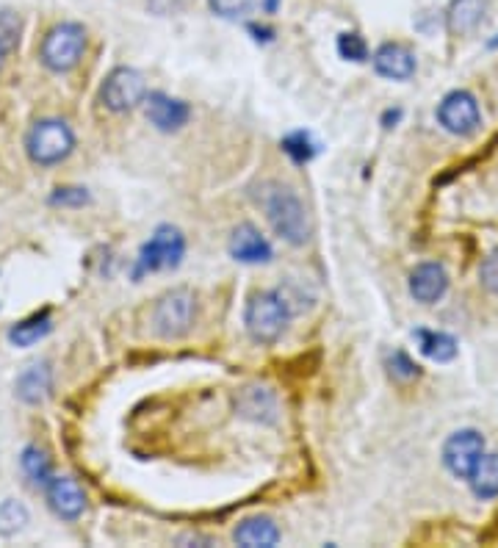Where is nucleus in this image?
I'll return each mask as SVG.
<instances>
[{
	"instance_id": "obj_1",
	"label": "nucleus",
	"mask_w": 498,
	"mask_h": 548,
	"mask_svg": "<svg viewBox=\"0 0 498 548\" xmlns=\"http://www.w3.org/2000/svg\"><path fill=\"white\" fill-rule=\"evenodd\" d=\"M258 194V205L269 219L272 230L291 247H302L310 239V219L305 205L294 191L280 183H266Z\"/></svg>"
},
{
	"instance_id": "obj_2",
	"label": "nucleus",
	"mask_w": 498,
	"mask_h": 548,
	"mask_svg": "<svg viewBox=\"0 0 498 548\" xmlns=\"http://www.w3.org/2000/svg\"><path fill=\"white\" fill-rule=\"evenodd\" d=\"M291 319V310L277 291H261L252 294L244 310V324H247L249 338L255 344H274L280 341Z\"/></svg>"
},
{
	"instance_id": "obj_3",
	"label": "nucleus",
	"mask_w": 498,
	"mask_h": 548,
	"mask_svg": "<svg viewBox=\"0 0 498 548\" xmlns=\"http://www.w3.org/2000/svg\"><path fill=\"white\" fill-rule=\"evenodd\" d=\"M194 322H197V297L189 288H172L155 302L153 330L166 341L189 335Z\"/></svg>"
},
{
	"instance_id": "obj_4",
	"label": "nucleus",
	"mask_w": 498,
	"mask_h": 548,
	"mask_svg": "<svg viewBox=\"0 0 498 548\" xmlns=\"http://www.w3.org/2000/svg\"><path fill=\"white\" fill-rule=\"evenodd\" d=\"M25 150H28V158L34 164L53 167V164H61L75 150V133L70 131L67 122L39 120L25 136Z\"/></svg>"
},
{
	"instance_id": "obj_5",
	"label": "nucleus",
	"mask_w": 498,
	"mask_h": 548,
	"mask_svg": "<svg viewBox=\"0 0 498 548\" xmlns=\"http://www.w3.org/2000/svg\"><path fill=\"white\" fill-rule=\"evenodd\" d=\"M86 50V31L78 23H59L42 39L39 59L50 72H70Z\"/></svg>"
},
{
	"instance_id": "obj_6",
	"label": "nucleus",
	"mask_w": 498,
	"mask_h": 548,
	"mask_svg": "<svg viewBox=\"0 0 498 548\" xmlns=\"http://www.w3.org/2000/svg\"><path fill=\"white\" fill-rule=\"evenodd\" d=\"M186 255V239L178 227L161 225L155 230L150 241L144 244L139 252V263H136V277L147 272H161V269H178L180 261Z\"/></svg>"
},
{
	"instance_id": "obj_7",
	"label": "nucleus",
	"mask_w": 498,
	"mask_h": 548,
	"mask_svg": "<svg viewBox=\"0 0 498 548\" xmlns=\"http://www.w3.org/2000/svg\"><path fill=\"white\" fill-rule=\"evenodd\" d=\"M100 100L114 114L133 111V108L142 106L144 100H147V81H144L142 72L133 70V67H117L103 81Z\"/></svg>"
},
{
	"instance_id": "obj_8",
	"label": "nucleus",
	"mask_w": 498,
	"mask_h": 548,
	"mask_svg": "<svg viewBox=\"0 0 498 548\" xmlns=\"http://www.w3.org/2000/svg\"><path fill=\"white\" fill-rule=\"evenodd\" d=\"M482 457H485V438L476 429H457L443 443V465L457 479H471Z\"/></svg>"
},
{
	"instance_id": "obj_9",
	"label": "nucleus",
	"mask_w": 498,
	"mask_h": 548,
	"mask_svg": "<svg viewBox=\"0 0 498 548\" xmlns=\"http://www.w3.org/2000/svg\"><path fill=\"white\" fill-rule=\"evenodd\" d=\"M438 122L443 125V131H449L451 136H474L482 125V111L479 103L471 92L457 89L440 100L438 106Z\"/></svg>"
},
{
	"instance_id": "obj_10",
	"label": "nucleus",
	"mask_w": 498,
	"mask_h": 548,
	"mask_svg": "<svg viewBox=\"0 0 498 548\" xmlns=\"http://www.w3.org/2000/svg\"><path fill=\"white\" fill-rule=\"evenodd\" d=\"M144 114H147V120L150 125H155L158 131L172 133L180 131L191 117V108L178 100V97H169L164 92H153V95H147L144 100Z\"/></svg>"
},
{
	"instance_id": "obj_11",
	"label": "nucleus",
	"mask_w": 498,
	"mask_h": 548,
	"mask_svg": "<svg viewBox=\"0 0 498 548\" xmlns=\"http://www.w3.org/2000/svg\"><path fill=\"white\" fill-rule=\"evenodd\" d=\"M230 255L236 258L238 263H269L272 261V244L266 241L261 230L255 225H238L233 233H230V244H227Z\"/></svg>"
},
{
	"instance_id": "obj_12",
	"label": "nucleus",
	"mask_w": 498,
	"mask_h": 548,
	"mask_svg": "<svg viewBox=\"0 0 498 548\" xmlns=\"http://www.w3.org/2000/svg\"><path fill=\"white\" fill-rule=\"evenodd\" d=\"M374 70L388 81H410L418 70V61L410 48H404L399 42H385L374 53Z\"/></svg>"
},
{
	"instance_id": "obj_13",
	"label": "nucleus",
	"mask_w": 498,
	"mask_h": 548,
	"mask_svg": "<svg viewBox=\"0 0 498 548\" xmlns=\"http://www.w3.org/2000/svg\"><path fill=\"white\" fill-rule=\"evenodd\" d=\"M48 504L64 521H78L86 510V496L72 477H53L48 482Z\"/></svg>"
},
{
	"instance_id": "obj_14",
	"label": "nucleus",
	"mask_w": 498,
	"mask_h": 548,
	"mask_svg": "<svg viewBox=\"0 0 498 548\" xmlns=\"http://www.w3.org/2000/svg\"><path fill=\"white\" fill-rule=\"evenodd\" d=\"M449 291V272L440 263H421L410 274V294L415 302L432 305L438 299L446 297Z\"/></svg>"
},
{
	"instance_id": "obj_15",
	"label": "nucleus",
	"mask_w": 498,
	"mask_h": 548,
	"mask_svg": "<svg viewBox=\"0 0 498 548\" xmlns=\"http://www.w3.org/2000/svg\"><path fill=\"white\" fill-rule=\"evenodd\" d=\"M53 391V369L50 363H34L17 377V396L23 399L25 405H42Z\"/></svg>"
},
{
	"instance_id": "obj_16",
	"label": "nucleus",
	"mask_w": 498,
	"mask_h": 548,
	"mask_svg": "<svg viewBox=\"0 0 498 548\" xmlns=\"http://www.w3.org/2000/svg\"><path fill=\"white\" fill-rule=\"evenodd\" d=\"M233 540H236L238 546L247 548H272L280 543V529H277L272 518L255 515V518H247V521H241L236 526Z\"/></svg>"
},
{
	"instance_id": "obj_17",
	"label": "nucleus",
	"mask_w": 498,
	"mask_h": 548,
	"mask_svg": "<svg viewBox=\"0 0 498 548\" xmlns=\"http://www.w3.org/2000/svg\"><path fill=\"white\" fill-rule=\"evenodd\" d=\"M415 341L421 355H427L435 363H449L457 358V338L449 333H438V330H415Z\"/></svg>"
},
{
	"instance_id": "obj_18",
	"label": "nucleus",
	"mask_w": 498,
	"mask_h": 548,
	"mask_svg": "<svg viewBox=\"0 0 498 548\" xmlns=\"http://www.w3.org/2000/svg\"><path fill=\"white\" fill-rule=\"evenodd\" d=\"M238 410H241V416L255 418V421H272L277 402H274V394L269 388L252 385V388H244L238 396Z\"/></svg>"
},
{
	"instance_id": "obj_19",
	"label": "nucleus",
	"mask_w": 498,
	"mask_h": 548,
	"mask_svg": "<svg viewBox=\"0 0 498 548\" xmlns=\"http://www.w3.org/2000/svg\"><path fill=\"white\" fill-rule=\"evenodd\" d=\"M471 490L476 499H496L498 496V454L485 452V457L479 460V465L471 474Z\"/></svg>"
},
{
	"instance_id": "obj_20",
	"label": "nucleus",
	"mask_w": 498,
	"mask_h": 548,
	"mask_svg": "<svg viewBox=\"0 0 498 548\" xmlns=\"http://www.w3.org/2000/svg\"><path fill=\"white\" fill-rule=\"evenodd\" d=\"M53 330V322H50V313L48 310H42V313H34V316H28L23 322H17L9 330V341L14 346H34L39 344L45 335Z\"/></svg>"
},
{
	"instance_id": "obj_21",
	"label": "nucleus",
	"mask_w": 498,
	"mask_h": 548,
	"mask_svg": "<svg viewBox=\"0 0 498 548\" xmlns=\"http://www.w3.org/2000/svg\"><path fill=\"white\" fill-rule=\"evenodd\" d=\"M485 17V0H454L449 9V28L454 34H468Z\"/></svg>"
},
{
	"instance_id": "obj_22",
	"label": "nucleus",
	"mask_w": 498,
	"mask_h": 548,
	"mask_svg": "<svg viewBox=\"0 0 498 548\" xmlns=\"http://www.w3.org/2000/svg\"><path fill=\"white\" fill-rule=\"evenodd\" d=\"M20 465H23L25 477L31 479L34 485H45V488H48V482L53 479V463H50V457L45 449H39V446H28V449H23Z\"/></svg>"
},
{
	"instance_id": "obj_23",
	"label": "nucleus",
	"mask_w": 498,
	"mask_h": 548,
	"mask_svg": "<svg viewBox=\"0 0 498 548\" xmlns=\"http://www.w3.org/2000/svg\"><path fill=\"white\" fill-rule=\"evenodd\" d=\"M28 526V510L23 501L3 499L0 501V537H14Z\"/></svg>"
},
{
	"instance_id": "obj_24",
	"label": "nucleus",
	"mask_w": 498,
	"mask_h": 548,
	"mask_svg": "<svg viewBox=\"0 0 498 548\" xmlns=\"http://www.w3.org/2000/svg\"><path fill=\"white\" fill-rule=\"evenodd\" d=\"M20 42V17L14 12H0V67L12 56Z\"/></svg>"
},
{
	"instance_id": "obj_25",
	"label": "nucleus",
	"mask_w": 498,
	"mask_h": 548,
	"mask_svg": "<svg viewBox=\"0 0 498 548\" xmlns=\"http://www.w3.org/2000/svg\"><path fill=\"white\" fill-rule=\"evenodd\" d=\"M283 150L285 155H291V161H297V164H308L310 158L316 155V144H313V139H310L308 133L297 131L285 136Z\"/></svg>"
},
{
	"instance_id": "obj_26",
	"label": "nucleus",
	"mask_w": 498,
	"mask_h": 548,
	"mask_svg": "<svg viewBox=\"0 0 498 548\" xmlns=\"http://www.w3.org/2000/svg\"><path fill=\"white\" fill-rule=\"evenodd\" d=\"M258 0H208L211 12L222 20H238V17H247L255 9Z\"/></svg>"
},
{
	"instance_id": "obj_27",
	"label": "nucleus",
	"mask_w": 498,
	"mask_h": 548,
	"mask_svg": "<svg viewBox=\"0 0 498 548\" xmlns=\"http://www.w3.org/2000/svg\"><path fill=\"white\" fill-rule=\"evenodd\" d=\"M338 53H341V59L355 61V64H360V61L368 59L366 39H363L360 34H355V31H349V34H341V36H338Z\"/></svg>"
},
{
	"instance_id": "obj_28",
	"label": "nucleus",
	"mask_w": 498,
	"mask_h": 548,
	"mask_svg": "<svg viewBox=\"0 0 498 548\" xmlns=\"http://www.w3.org/2000/svg\"><path fill=\"white\" fill-rule=\"evenodd\" d=\"M479 280H482V286H485L490 294H496L498 297V250L490 252L485 261H482Z\"/></svg>"
},
{
	"instance_id": "obj_29",
	"label": "nucleus",
	"mask_w": 498,
	"mask_h": 548,
	"mask_svg": "<svg viewBox=\"0 0 498 548\" xmlns=\"http://www.w3.org/2000/svg\"><path fill=\"white\" fill-rule=\"evenodd\" d=\"M50 203L53 205H83V203H89V194H86V189H78V186H64V189L53 191Z\"/></svg>"
},
{
	"instance_id": "obj_30",
	"label": "nucleus",
	"mask_w": 498,
	"mask_h": 548,
	"mask_svg": "<svg viewBox=\"0 0 498 548\" xmlns=\"http://www.w3.org/2000/svg\"><path fill=\"white\" fill-rule=\"evenodd\" d=\"M391 374L393 377H399V380H413V377H418L421 371H418V366H415L413 360L407 358L404 352H393Z\"/></svg>"
},
{
	"instance_id": "obj_31",
	"label": "nucleus",
	"mask_w": 498,
	"mask_h": 548,
	"mask_svg": "<svg viewBox=\"0 0 498 548\" xmlns=\"http://www.w3.org/2000/svg\"><path fill=\"white\" fill-rule=\"evenodd\" d=\"M150 6H153L158 14H169L178 12L180 6H183V0H150Z\"/></svg>"
},
{
	"instance_id": "obj_32",
	"label": "nucleus",
	"mask_w": 498,
	"mask_h": 548,
	"mask_svg": "<svg viewBox=\"0 0 498 548\" xmlns=\"http://www.w3.org/2000/svg\"><path fill=\"white\" fill-rule=\"evenodd\" d=\"M274 3H277V0H266V9H269V12H274Z\"/></svg>"
}]
</instances>
